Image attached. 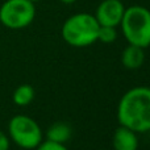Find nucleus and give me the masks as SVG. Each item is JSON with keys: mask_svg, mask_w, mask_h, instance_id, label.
Returning <instances> with one entry per match:
<instances>
[{"mask_svg": "<svg viewBox=\"0 0 150 150\" xmlns=\"http://www.w3.org/2000/svg\"><path fill=\"white\" fill-rule=\"evenodd\" d=\"M117 38V32L115 26H101L99 28L98 34V41L103 42V44H112Z\"/></svg>", "mask_w": 150, "mask_h": 150, "instance_id": "11", "label": "nucleus"}, {"mask_svg": "<svg viewBox=\"0 0 150 150\" xmlns=\"http://www.w3.org/2000/svg\"><path fill=\"white\" fill-rule=\"evenodd\" d=\"M120 25L128 44L142 49L150 46V11L146 7L132 5L125 8Z\"/></svg>", "mask_w": 150, "mask_h": 150, "instance_id": "3", "label": "nucleus"}, {"mask_svg": "<svg viewBox=\"0 0 150 150\" xmlns=\"http://www.w3.org/2000/svg\"><path fill=\"white\" fill-rule=\"evenodd\" d=\"M9 138L21 149H36L42 142V129L34 119L26 115H16L8 122Z\"/></svg>", "mask_w": 150, "mask_h": 150, "instance_id": "4", "label": "nucleus"}, {"mask_svg": "<svg viewBox=\"0 0 150 150\" xmlns=\"http://www.w3.org/2000/svg\"><path fill=\"white\" fill-rule=\"evenodd\" d=\"M71 138V128L65 122H54L46 132V140L66 144Z\"/></svg>", "mask_w": 150, "mask_h": 150, "instance_id": "9", "label": "nucleus"}, {"mask_svg": "<svg viewBox=\"0 0 150 150\" xmlns=\"http://www.w3.org/2000/svg\"><path fill=\"white\" fill-rule=\"evenodd\" d=\"M98 20L93 15L86 12L70 16L62 25V38L66 44L74 47H86L98 41L99 34Z\"/></svg>", "mask_w": 150, "mask_h": 150, "instance_id": "2", "label": "nucleus"}, {"mask_svg": "<svg viewBox=\"0 0 150 150\" xmlns=\"http://www.w3.org/2000/svg\"><path fill=\"white\" fill-rule=\"evenodd\" d=\"M119 124L136 133L150 130V87H133L122 95L117 105Z\"/></svg>", "mask_w": 150, "mask_h": 150, "instance_id": "1", "label": "nucleus"}, {"mask_svg": "<svg viewBox=\"0 0 150 150\" xmlns=\"http://www.w3.org/2000/svg\"><path fill=\"white\" fill-rule=\"evenodd\" d=\"M61 1H62L63 4H73V3H75L76 0H61Z\"/></svg>", "mask_w": 150, "mask_h": 150, "instance_id": "14", "label": "nucleus"}, {"mask_svg": "<svg viewBox=\"0 0 150 150\" xmlns=\"http://www.w3.org/2000/svg\"><path fill=\"white\" fill-rule=\"evenodd\" d=\"M113 150H137L138 149V137L137 133L127 127L120 125L113 133L112 137Z\"/></svg>", "mask_w": 150, "mask_h": 150, "instance_id": "7", "label": "nucleus"}, {"mask_svg": "<svg viewBox=\"0 0 150 150\" xmlns=\"http://www.w3.org/2000/svg\"><path fill=\"white\" fill-rule=\"evenodd\" d=\"M125 12L121 0H103L98 5L95 18L101 26H119Z\"/></svg>", "mask_w": 150, "mask_h": 150, "instance_id": "6", "label": "nucleus"}, {"mask_svg": "<svg viewBox=\"0 0 150 150\" xmlns=\"http://www.w3.org/2000/svg\"><path fill=\"white\" fill-rule=\"evenodd\" d=\"M36 17L34 3L29 0H5L0 7V23L8 29H24Z\"/></svg>", "mask_w": 150, "mask_h": 150, "instance_id": "5", "label": "nucleus"}, {"mask_svg": "<svg viewBox=\"0 0 150 150\" xmlns=\"http://www.w3.org/2000/svg\"><path fill=\"white\" fill-rule=\"evenodd\" d=\"M36 150H69V149L66 148L65 144H59V142L46 140V141H42L36 148Z\"/></svg>", "mask_w": 150, "mask_h": 150, "instance_id": "12", "label": "nucleus"}, {"mask_svg": "<svg viewBox=\"0 0 150 150\" xmlns=\"http://www.w3.org/2000/svg\"><path fill=\"white\" fill-rule=\"evenodd\" d=\"M34 95H36L34 88L32 87L30 84H21L15 90L12 99H13V103H15L16 105L26 107L33 101Z\"/></svg>", "mask_w": 150, "mask_h": 150, "instance_id": "10", "label": "nucleus"}, {"mask_svg": "<svg viewBox=\"0 0 150 150\" xmlns=\"http://www.w3.org/2000/svg\"><path fill=\"white\" fill-rule=\"evenodd\" d=\"M29 1H32V3H37V1H40V0H29Z\"/></svg>", "mask_w": 150, "mask_h": 150, "instance_id": "15", "label": "nucleus"}, {"mask_svg": "<svg viewBox=\"0 0 150 150\" xmlns=\"http://www.w3.org/2000/svg\"><path fill=\"white\" fill-rule=\"evenodd\" d=\"M145 62V52L142 47L129 44L121 53V63L128 70H137Z\"/></svg>", "mask_w": 150, "mask_h": 150, "instance_id": "8", "label": "nucleus"}, {"mask_svg": "<svg viewBox=\"0 0 150 150\" xmlns=\"http://www.w3.org/2000/svg\"><path fill=\"white\" fill-rule=\"evenodd\" d=\"M9 137L0 130V150H9Z\"/></svg>", "mask_w": 150, "mask_h": 150, "instance_id": "13", "label": "nucleus"}]
</instances>
